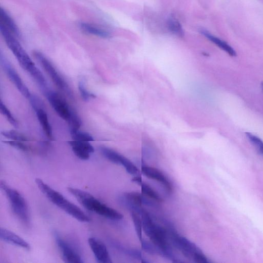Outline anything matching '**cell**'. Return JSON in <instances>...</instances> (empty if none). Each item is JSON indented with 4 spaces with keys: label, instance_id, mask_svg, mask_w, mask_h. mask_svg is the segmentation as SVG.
I'll use <instances>...</instances> for the list:
<instances>
[{
    "label": "cell",
    "instance_id": "1",
    "mask_svg": "<svg viewBox=\"0 0 263 263\" xmlns=\"http://www.w3.org/2000/svg\"><path fill=\"white\" fill-rule=\"evenodd\" d=\"M142 221V229L160 252L166 257L174 259L171 246L168 242L166 231L154 223L151 217L142 209L140 212Z\"/></svg>",
    "mask_w": 263,
    "mask_h": 263
},
{
    "label": "cell",
    "instance_id": "2",
    "mask_svg": "<svg viewBox=\"0 0 263 263\" xmlns=\"http://www.w3.org/2000/svg\"><path fill=\"white\" fill-rule=\"evenodd\" d=\"M35 181L40 190L57 207L80 222H90L91 221L88 216L61 193L51 188L40 179H36Z\"/></svg>",
    "mask_w": 263,
    "mask_h": 263
},
{
    "label": "cell",
    "instance_id": "3",
    "mask_svg": "<svg viewBox=\"0 0 263 263\" xmlns=\"http://www.w3.org/2000/svg\"><path fill=\"white\" fill-rule=\"evenodd\" d=\"M68 189L86 209L112 220L118 221L123 218L120 213L108 207L90 193L71 187Z\"/></svg>",
    "mask_w": 263,
    "mask_h": 263
},
{
    "label": "cell",
    "instance_id": "4",
    "mask_svg": "<svg viewBox=\"0 0 263 263\" xmlns=\"http://www.w3.org/2000/svg\"><path fill=\"white\" fill-rule=\"evenodd\" d=\"M0 186L5 192L14 214L23 224L27 226L30 225V210L24 197L17 190L8 186L5 182L2 181Z\"/></svg>",
    "mask_w": 263,
    "mask_h": 263
},
{
    "label": "cell",
    "instance_id": "5",
    "mask_svg": "<svg viewBox=\"0 0 263 263\" xmlns=\"http://www.w3.org/2000/svg\"><path fill=\"white\" fill-rule=\"evenodd\" d=\"M0 31L8 46L17 58L21 67L29 74H32L38 68L18 41L16 37L2 26H0Z\"/></svg>",
    "mask_w": 263,
    "mask_h": 263
},
{
    "label": "cell",
    "instance_id": "6",
    "mask_svg": "<svg viewBox=\"0 0 263 263\" xmlns=\"http://www.w3.org/2000/svg\"><path fill=\"white\" fill-rule=\"evenodd\" d=\"M34 54L36 60L41 64L55 84L70 98H72V92L68 84L52 63L42 52L36 51Z\"/></svg>",
    "mask_w": 263,
    "mask_h": 263
},
{
    "label": "cell",
    "instance_id": "7",
    "mask_svg": "<svg viewBox=\"0 0 263 263\" xmlns=\"http://www.w3.org/2000/svg\"><path fill=\"white\" fill-rule=\"evenodd\" d=\"M44 95L57 114L62 119L68 122L74 111L66 100L60 94L50 90Z\"/></svg>",
    "mask_w": 263,
    "mask_h": 263
},
{
    "label": "cell",
    "instance_id": "8",
    "mask_svg": "<svg viewBox=\"0 0 263 263\" xmlns=\"http://www.w3.org/2000/svg\"><path fill=\"white\" fill-rule=\"evenodd\" d=\"M0 63L10 80L16 86L19 91L25 98H30L32 94L24 84L21 78L13 68L11 64L3 53L0 55Z\"/></svg>",
    "mask_w": 263,
    "mask_h": 263
},
{
    "label": "cell",
    "instance_id": "9",
    "mask_svg": "<svg viewBox=\"0 0 263 263\" xmlns=\"http://www.w3.org/2000/svg\"><path fill=\"white\" fill-rule=\"evenodd\" d=\"M169 236L173 245L186 257L193 259L196 253L201 251L195 244L173 231L169 232Z\"/></svg>",
    "mask_w": 263,
    "mask_h": 263
},
{
    "label": "cell",
    "instance_id": "10",
    "mask_svg": "<svg viewBox=\"0 0 263 263\" xmlns=\"http://www.w3.org/2000/svg\"><path fill=\"white\" fill-rule=\"evenodd\" d=\"M100 151L108 160L116 164L122 165L129 174L135 175L138 174V168L126 157L110 148L102 147Z\"/></svg>",
    "mask_w": 263,
    "mask_h": 263
},
{
    "label": "cell",
    "instance_id": "11",
    "mask_svg": "<svg viewBox=\"0 0 263 263\" xmlns=\"http://www.w3.org/2000/svg\"><path fill=\"white\" fill-rule=\"evenodd\" d=\"M54 235L56 243L59 247L66 262L71 263L84 262L80 255L73 246L62 238L58 233H55Z\"/></svg>",
    "mask_w": 263,
    "mask_h": 263
},
{
    "label": "cell",
    "instance_id": "12",
    "mask_svg": "<svg viewBox=\"0 0 263 263\" xmlns=\"http://www.w3.org/2000/svg\"><path fill=\"white\" fill-rule=\"evenodd\" d=\"M89 244L98 262L111 263L112 260L106 245L99 239L91 237L88 240Z\"/></svg>",
    "mask_w": 263,
    "mask_h": 263
},
{
    "label": "cell",
    "instance_id": "13",
    "mask_svg": "<svg viewBox=\"0 0 263 263\" xmlns=\"http://www.w3.org/2000/svg\"><path fill=\"white\" fill-rule=\"evenodd\" d=\"M69 144L75 155L81 160H88L95 150L90 142L73 140Z\"/></svg>",
    "mask_w": 263,
    "mask_h": 263
},
{
    "label": "cell",
    "instance_id": "14",
    "mask_svg": "<svg viewBox=\"0 0 263 263\" xmlns=\"http://www.w3.org/2000/svg\"><path fill=\"white\" fill-rule=\"evenodd\" d=\"M142 172L145 176L161 183L166 190L170 192L172 190V185L165 175L159 170L150 167H142Z\"/></svg>",
    "mask_w": 263,
    "mask_h": 263
},
{
    "label": "cell",
    "instance_id": "15",
    "mask_svg": "<svg viewBox=\"0 0 263 263\" xmlns=\"http://www.w3.org/2000/svg\"><path fill=\"white\" fill-rule=\"evenodd\" d=\"M0 238L10 244L23 248L26 250H30L31 246L26 241L16 235L13 232L6 228L0 229Z\"/></svg>",
    "mask_w": 263,
    "mask_h": 263
},
{
    "label": "cell",
    "instance_id": "16",
    "mask_svg": "<svg viewBox=\"0 0 263 263\" xmlns=\"http://www.w3.org/2000/svg\"><path fill=\"white\" fill-rule=\"evenodd\" d=\"M0 26L6 28L16 37H19L20 32L17 25L9 14L3 8L0 10Z\"/></svg>",
    "mask_w": 263,
    "mask_h": 263
},
{
    "label": "cell",
    "instance_id": "17",
    "mask_svg": "<svg viewBox=\"0 0 263 263\" xmlns=\"http://www.w3.org/2000/svg\"><path fill=\"white\" fill-rule=\"evenodd\" d=\"M35 111L44 133L49 139L52 140L54 138L52 129L49 122L46 113L42 108L37 109Z\"/></svg>",
    "mask_w": 263,
    "mask_h": 263
},
{
    "label": "cell",
    "instance_id": "18",
    "mask_svg": "<svg viewBox=\"0 0 263 263\" xmlns=\"http://www.w3.org/2000/svg\"><path fill=\"white\" fill-rule=\"evenodd\" d=\"M201 33L211 42L214 43L221 49L228 53L230 56L232 57H235L237 56V53L235 50L225 41L214 36L208 32L203 31L201 32Z\"/></svg>",
    "mask_w": 263,
    "mask_h": 263
},
{
    "label": "cell",
    "instance_id": "19",
    "mask_svg": "<svg viewBox=\"0 0 263 263\" xmlns=\"http://www.w3.org/2000/svg\"><path fill=\"white\" fill-rule=\"evenodd\" d=\"M79 26L81 30L85 33L103 38H108L110 37L109 33L91 24L82 22Z\"/></svg>",
    "mask_w": 263,
    "mask_h": 263
},
{
    "label": "cell",
    "instance_id": "20",
    "mask_svg": "<svg viewBox=\"0 0 263 263\" xmlns=\"http://www.w3.org/2000/svg\"><path fill=\"white\" fill-rule=\"evenodd\" d=\"M132 218L137 235L141 241L143 239L142 236V221L141 216L139 214L133 212H132Z\"/></svg>",
    "mask_w": 263,
    "mask_h": 263
},
{
    "label": "cell",
    "instance_id": "21",
    "mask_svg": "<svg viewBox=\"0 0 263 263\" xmlns=\"http://www.w3.org/2000/svg\"><path fill=\"white\" fill-rule=\"evenodd\" d=\"M140 185L141 187V191L144 194L155 201H161L162 200L159 194L148 184L142 182Z\"/></svg>",
    "mask_w": 263,
    "mask_h": 263
},
{
    "label": "cell",
    "instance_id": "22",
    "mask_svg": "<svg viewBox=\"0 0 263 263\" xmlns=\"http://www.w3.org/2000/svg\"><path fill=\"white\" fill-rule=\"evenodd\" d=\"M71 135L74 140L91 142L94 140L93 137L89 133L79 130L71 132Z\"/></svg>",
    "mask_w": 263,
    "mask_h": 263
},
{
    "label": "cell",
    "instance_id": "23",
    "mask_svg": "<svg viewBox=\"0 0 263 263\" xmlns=\"http://www.w3.org/2000/svg\"><path fill=\"white\" fill-rule=\"evenodd\" d=\"M169 30L173 34L179 36H183L184 32L182 25L179 21L170 19L168 22Z\"/></svg>",
    "mask_w": 263,
    "mask_h": 263
},
{
    "label": "cell",
    "instance_id": "24",
    "mask_svg": "<svg viewBox=\"0 0 263 263\" xmlns=\"http://www.w3.org/2000/svg\"><path fill=\"white\" fill-rule=\"evenodd\" d=\"M78 88L82 98L87 101L95 97V95L87 89L84 81L81 80L78 84Z\"/></svg>",
    "mask_w": 263,
    "mask_h": 263
},
{
    "label": "cell",
    "instance_id": "25",
    "mask_svg": "<svg viewBox=\"0 0 263 263\" xmlns=\"http://www.w3.org/2000/svg\"><path fill=\"white\" fill-rule=\"evenodd\" d=\"M2 135L11 140L26 142L28 141V138L22 134L15 131H4Z\"/></svg>",
    "mask_w": 263,
    "mask_h": 263
},
{
    "label": "cell",
    "instance_id": "26",
    "mask_svg": "<svg viewBox=\"0 0 263 263\" xmlns=\"http://www.w3.org/2000/svg\"><path fill=\"white\" fill-rule=\"evenodd\" d=\"M0 110H1L2 114L6 117V118L11 124L16 128L18 127V123L14 116L2 100L1 103H0Z\"/></svg>",
    "mask_w": 263,
    "mask_h": 263
},
{
    "label": "cell",
    "instance_id": "27",
    "mask_svg": "<svg viewBox=\"0 0 263 263\" xmlns=\"http://www.w3.org/2000/svg\"><path fill=\"white\" fill-rule=\"evenodd\" d=\"M246 134L257 150L263 155V141L259 137L251 133H246Z\"/></svg>",
    "mask_w": 263,
    "mask_h": 263
},
{
    "label": "cell",
    "instance_id": "28",
    "mask_svg": "<svg viewBox=\"0 0 263 263\" xmlns=\"http://www.w3.org/2000/svg\"><path fill=\"white\" fill-rule=\"evenodd\" d=\"M5 142L12 146V147L23 151L27 152L30 151V148L23 141L9 140L5 141Z\"/></svg>",
    "mask_w": 263,
    "mask_h": 263
},
{
    "label": "cell",
    "instance_id": "29",
    "mask_svg": "<svg viewBox=\"0 0 263 263\" xmlns=\"http://www.w3.org/2000/svg\"><path fill=\"white\" fill-rule=\"evenodd\" d=\"M132 181L139 185L142 182L141 178L138 177L133 178Z\"/></svg>",
    "mask_w": 263,
    "mask_h": 263
},
{
    "label": "cell",
    "instance_id": "30",
    "mask_svg": "<svg viewBox=\"0 0 263 263\" xmlns=\"http://www.w3.org/2000/svg\"><path fill=\"white\" fill-rule=\"evenodd\" d=\"M262 88H263V83H262Z\"/></svg>",
    "mask_w": 263,
    "mask_h": 263
}]
</instances>
